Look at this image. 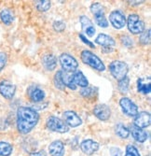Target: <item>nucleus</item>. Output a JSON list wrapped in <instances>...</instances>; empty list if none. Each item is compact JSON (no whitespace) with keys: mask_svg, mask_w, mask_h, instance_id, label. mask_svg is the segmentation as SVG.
I'll use <instances>...</instances> for the list:
<instances>
[{"mask_svg":"<svg viewBox=\"0 0 151 156\" xmlns=\"http://www.w3.org/2000/svg\"><path fill=\"white\" fill-rule=\"evenodd\" d=\"M49 151L51 156H63L64 155V146L61 140H55L50 145Z\"/></svg>","mask_w":151,"mask_h":156,"instance_id":"nucleus-19","label":"nucleus"},{"mask_svg":"<svg viewBox=\"0 0 151 156\" xmlns=\"http://www.w3.org/2000/svg\"><path fill=\"white\" fill-rule=\"evenodd\" d=\"M93 94L92 92V89L91 88H89V87H85V88H82L81 91H80V94L84 97H90L91 94Z\"/></svg>","mask_w":151,"mask_h":156,"instance_id":"nucleus-35","label":"nucleus"},{"mask_svg":"<svg viewBox=\"0 0 151 156\" xmlns=\"http://www.w3.org/2000/svg\"><path fill=\"white\" fill-rule=\"evenodd\" d=\"M130 133H132V137L137 141V142H145V141L147 139V134L145 130L139 128L135 125H131L130 127Z\"/></svg>","mask_w":151,"mask_h":156,"instance_id":"nucleus-18","label":"nucleus"},{"mask_svg":"<svg viewBox=\"0 0 151 156\" xmlns=\"http://www.w3.org/2000/svg\"><path fill=\"white\" fill-rule=\"evenodd\" d=\"M109 71H110L111 75L116 80H120L127 77V74L129 72V67L125 62L117 60V61H113L109 65Z\"/></svg>","mask_w":151,"mask_h":156,"instance_id":"nucleus-3","label":"nucleus"},{"mask_svg":"<svg viewBox=\"0 0 151 156\" xmlns=\"http://www.w3.org/2000/svg\"><path fill=\"white\" fill-rule=\"evenodd\" d=\"M95 43H97L104 48H112L116 45L114 38L106 34H99L95 39Z\"/></svg>","mask_w":151,"mask_h":156,"instance_id":"nucleus-17","label":"nucleus"},{"mask_svg":"<svg viewBox=\"0 0 151 156\" xmlns=\"http://www.w3.org/2000/svg\"><path fill=\"white\" fill-rule=\"evenodd\" d=\"M137 90L139 93H143L145 94H149L151 91V85L150 83H144L142 79H139L137 81Z\"/></svg>","mask_w":151,"mask_h":156,"instance_id":"nucleus-26","label":"nucleus"},{"mask_svg":"<svg viewBox=\"0 0 151 156\" xmlns=\"http://www.w3.org/2000/svg\"><path fill=\"white\" fill-rule=\"evenodd\" d=\"M53 82H54V85H55V87L57 89H59L61 91H64L65 86H64L63 81V77H62V71H61V70L57 71L56 74L54 75Z\"/></svg>","mask_w":151,"mask_h":156,"instance_id":"nucleus-25","label":"nucleus"},{"mask_svg":"<svg viewBox=\"0 0 151 156\" xmlns=\"http://www.w3.org/2000/svg\"><path fill=\"white\" fill-rule=\"evenodd\" d=\"M36 8L39 11H48L50 8V1L48 0H40V1H36Z\"/></svg>","mask_w":151,"mask_h":156,"instance_id":"nucleus-29","label":"nucleus"},{"mask_svg":"<svg viewBox=\"0 0 151 156\" xmlns=\"http://www.w3.org/2000/svg\"><path fill=\"white\" fill-rule=\"evenodd\" d=\"M63 122L70 127H77L82 123L81 118L76 112L71 110L64 111L63 114Z\"/></svg>","mask_w":151,"mask_h":156,"instance_id":"nucleus-12","label":"nucleus"},{"mask_svg":"<svg viewBox=\"0 0 151 156\" xmlns=\"http://www.w3.org/2000/svg\"><path fill=\"white\" fill-rule=\"evenodd\" d=\"M132 5H134V4H136V5H138V4H141V3H143L144 1H129Z\"/></svg>","mask_w":151,"mask_h":156,"instance_id":"nucleus-39","label":"nucleus"},{"mask_svg":"<svg viewBox=\"0 0 151 156\" xmlns=\"http://www.w3.org/2000/svg\"><path fill=\"white\" fill-rule=\"evenodd\" d=\"M47 127L56 133L60 134H64L69 131V126H68L63 120L60 118H57L55 116H50L47 120Z\"/></svg>","mask_w":151,"mask_h":156,"instance_id":"nucleus-6","label":"nucleus"},{"mask_svg":"<svg viewBox=\"0 0 151 156\" xmlns=\"http://www.w3.org/2000/svg\"><path fill=\"white\" fill-rule=\"evenodd\" d=\"M53 28L57 32H63L65 29V23L61 21H55L53 23Z\"/></svg>","mask_w":151,"mask_h":156,"instance_id":"nucleus-33","label":"nucleus"},{"mask_svg":"<svg viewBox=\"0 0 151 156\" xmlns=\"http://www.w3.org/2000/svg\"><path fill=\"white\" fill-rule=\"evenodd\" d=\"M62 77H63V81L65 87H68L71 90H76L77 86L74 82V75L72 72L62 71Z\"/></svg>","mask_w":151,"mask_h":156,"instance_id":"nucleus-21","label":"nucleus"},{"mask_svg":"<svg viewBox=\"0 0 151 156\" xmlns=\"http://www.w3.org/2000/svg\"><path fill=\"white\" fill-rule=\"evenodd\" d=\"M141 44L143 45H147L150 43V29H147L146 31H144L141 33L140 38H139Z\"/></svg>","mask_w":151,"mask_h":156,"instance_id":"nucleus-30","label":"nucleus"},{"mask_svg":"<svg viewBox=\"0 0 151 156\" xmlns=\"http://www.w3.org/2000/svg\"><path fill=\"white\" fill-rule=\"evenodd\" d=\"M39 121V115L32 108L20 107L17 110V129L22 134L30 133Z\"/></svg>","mask_w":151,"mask_h":156,"instance_id":"nucleus-1","label":"nucleus"},{"mask_svg":"<svg viewBox=\"0 0 151 156\" xmlns=\"http://www.w3.org/2000/svg\"><path fill=\"white\" fill-rule=\"evenodd\" d=\"M0 19L6 25H10L14 21V15L10 9H4L0 11Z\"/></svg>","mask_w":151,"mask_h":156,"instance_id":"nucleus-22","label":"nucleus"},{"mask_svg":"<svg viewBox=\"0 0 151 156\" xmlns=\"http://www.w3.org/2000/svg\"><path fill=\"white\" fill-rule=\"evenodd\" d=\"M80 23H81V27H82V30L83 32L90 37H93L95 34V27L92 23V22L91 21L90 18H88L87 16H81L79 18Z\"/></svg>","mask_w":151,"mask_h":156,"instance_id":"nucleus-15","label":"nucleus"},{"mask_svg":"<svg viewBox=\"0 0 151 156\" xmlns=\"http://www.w3.org/2000/svg\"><path fill=\"white\" fill-rule=\"evenodd\" d=\"M119 105L122 111L130 117H134L138 113V108L128 97H122L119 100Z\"/></svg>","mask_w":151,"mask_h":156,"instance_id":"nucleus-9","label":"nucleus"},{"mask_svg":"<svg viewBox=\"0 0 151 156\" xmlns=\"http://www.w3.org/2000/svg\"><path fill=\"white\" fill-rule=\"evenodd\" d=\"M80 56H81L82 62L90 66L91 67L98 70V71H105V66L103 63V61L93 52L84 50V51H82Z\"/></svg>","mask_w":151,"mask_h":156,"instance_id":"nucleus-2","label":"nucleus"},{"mask_svg":"<svg viewBox=\"0 0 151 156\" xmlns=\"http://www.w3.org/2000/svg\"><path fill=\"white\" fill-rule=\"evenodd\" d=\"M109 22L116 29H121L126 25V17L121 10L116 9L109 14Z\"/></svg>","mask_w":151,"mask_h":156,"instance_id":"nucleus-8","label":"nucleus"},{"mask_svg":"<svg viewBox=\"0 0 151 156\" xmlns=\"http://www.w3.org/2000/svg\"><path fill=\"white\" fill-rule=\"evenodd\" d=\"M120 41H121L122 45H124L127 48H132L133 46V40L129 36H126V35L122 36L120 37Z\"/></svg>","mask_w":151,"mask_h":156,"instance_id":"nucleus-32","label":"nucleus"},{"mask_svg":"<svg viewBox=\"0 0 151 156\" xmlns=\"http://www.w3.org/2000/svg\"><path fill=\"white\" fill-rule=\"evenodd\" d=\"M16 92L15 84L9 80H2L0 82V94L6 99H12Z\"/></svg>","mask_w":151,"mask_h":156,"instance_id":"nucleus-10","label":"nucleus"},{"mask_svg":"<svg viewBox=\"0 0 151 156\" xmlns=\"http://www.w3.org/2000/svg\"><path fill=\"white\" fill-rule=\"evenodd\" d=\"M150 122H151V117H150L149 112L142 111V112L137 113V115L135 116V119H134L133 125L142 129V128H146V127L149 126Z\"/></svg>","mask_w":151,"mask_h":156,"instance_id":"nucleus-13","label":"nucleus"},{"mask_svg":"<svg viewBox=\"0 0 151 156\" xmlns=\"http://www.w3.org/2000/svg\"><path fill=\"white\" fill-rule=\"evenodd\" d=\"M79 37H80V39L84 42L85 44H87L88 46H90L91 48H94V44L92 43V42H91L90 40H88L87 39V37L83 35V34H79Z\"/></svg>","mask_w":151,"mask_h":156,"instance_id":"nucleus-36","label":"nucleus"},{"mask_svg":"<svg viewBox=\"0 0 151 156\" xmlns=\"http://www.w3.org/2000/svg\"><path fill=\"white\" fill-rule=\"evenodd\" d=\"M116 134L121 138H127L130 136V131L124 124L118 123L116 126Z\"/></svg>","mask_w":151,"mask_h":156,"instance_id":"nucleus-24","label":"nucleus"},{"mask_svg":"<svg viewBox=\"0 0 151 156\" xmlns=\"http://www.w3.org/2000/svg\"><path fill=\"white\" fill-rule=\"evenodd\" d=\"M125 156H141L138 150H137L136 147L132 146V145H128L126 147V153Z\"/></svg>","mask_w":151,"mask_h":156,"instance_id":"nucleus-31","label":"nucleus"},{"mask_svg":"<svg viewBox=\"0 0 151 156\" xmlns=\"http://www.w3.org/2000/svg\"><path fill=\"white\" fill-rule=\"evenodd\" d=\"M80 149L85 154L91 155L96 152L99 149V143L92 139H86L80 143Z\"/></svg>","mask_w":151,"mask_h":156,"instance_id":"nucleus-14","label":"nucleus"},{"mask_svg":"<svg viewBox=\"0 0 151 156\" xmlns=\"http://www.w3.org/2000/svg\"><path fill=\"white\" fill-rule=\"evenodd\" d=\"M91 11L93 14L95 18V23L101 27H107L108 26V21L105 17V7L100 3H93L91 6Z\"/></svg>","mask_w":151,"mask_h":156,"instance_id":"nucleus-4","label":"nucleus"},{"mask_svg":"<svg viewBox=\"0 0 151 156\" xmlns=\"http://www.w3.org/2000/svg\"><path fill=\"white\" fill-rule=\"evenodd\" d=\"M74 82H75V85H78V86L82 87V88H85V87H88V84H89V81L87 80V78L84 76V74L82 73L81 71H77L75 72L74 74Z\"/></svg>","mask_w":151,"mask_h":156,"instance_id":"nucleus-23","label":"nucleus"},{"mask_svg":"<svg viewBox=\"0 0 151 156\" xmlns=\"http://www.w3.org/2000/svg\"><path fill=\"white\" fill-rule=\"evenodd\" d=\"M93 114L101 121H107L111 117V109L105 104H99L94 107Z\"/></svg>","mask_w":151,"mask_h":156,"instance_id":"nucleus-11","label":"nucleus"},{"mask_svg":"<svg viewBox=\"0 0 151 156\" xmlns=\"http://www.w3.org/2000/svg\"><path fill=\"white\" fill-rule=\"evenodd\" d=\"M59 61L65 72H74L78 66L77 61L68 53H62L59 57Z\"/></svg>","mask_w":151,"mask_h":156,"instance_id":"nucleus-7","label":"nucleus"},{"mask_svg":"<svg viewBox=\"0 0 151 156\" xmlns=\"http://www.w3.org/2000/svg\"><path fill=\"white\" fill-rule=\"evenodd\" d=\"M127 25H128L130 32H132L134 35L143 33L146 28L144 21L137 15V14H131L128 17Z\"/></svg>","mask_w":151,"mask_h":156,"instance_id":"nucleus-5","label":"nucleus"},{"mask_svg":"<svg viewBox=\"0 0 151 156\" xmlns=\"http://www.w3.org/2000/svg\"><path fill=\"white\" fill-rule=\"evenodd\" d=\"M12 146L8 142H0V156H9L12 153Z\"/></svg>","mask_w":151,"mask_h":156,"instance_id":"nucleus-27","label":"nucleus"},{"mask_svg":"<svg viewBox=\"0 0 151 156\" xmlns=\"http://www.w3.org/2000/svg\"><path fill=\"white\" fill-rule=\"evenodd\" d=\"M110 153H111L112 156H122L121 151L118 148H116V147H113V148L110 149Z\"/></svg>","mask_w":151,"mask_h":156,"instance_id":"nucleus-37","label":"nucleus"},{"mask_svg":"<svg viewBox=\"0 0 151 156\" xmlns=\"http://www.w3.org/2000/svg\"><path fill=\"white\" fill-rule=\"evenodd\" d=\"M129 83H130V80L128 77H125L124 79H122L120 80H118V90L120 93L122 94H126L128 93V90H129Z\"/></svg>","mask_w":151,"mask_h":156,"instance_id":"nucleus-28","label":"nucleus"},{"mask_svg":"<svg viewBox=\"0 0 151 156\" xmlns=\"http://www.w3.org/2000/svg\"><path fill=\"white\" fill-rule=\"evenodd\" d=\"M27 94H28L29 98L35 103L43 101V99L45 98V92L37 86L29 87L28 91H27Z\"/></svg>","mask_w":151,"mask_h":156,"instance_id":"nucleus-16","label":"nucleus"},{"mask_svg":"<svg viewBox=\"0 0 151 156\" xmlns=\"http://www.w3.org/2000/svg\"><path fill=\"white\" fill-rule=\"evenodd\" d=\"M30 156H47V155L43 151H36V152H32L30 154Z\"/></svg>","mask_w":151,"mask_h":156,"instance_id":"nucleus-38","label":"nucleus"},{"mask_svg":"<svg viewBox=\"0 0 151 156\" xmlns=\"http://www.w3.org/2000/svg\"><path fill=\"white\" fill-rule=\"evenodd\" d=\"M42 65L47 70L52 71L57 66V59L53 54H45L42 57Z\"/></svg>","mask_w":151,"mask_h":156,"instance_id":"nucleus-20","label":"nucleus"},{"mask_svg":"<svg viewBox=\"0 0 151 156\" xmlns=\"http://www.w3.org/2000/svg\"><path fill=\"white\" fill-rule=\"evenodd\" d=\"M8 61V56L5 52H0V71L5 67Z\"/></svg>","mask_w":151,"mask_h":156,"instance_id":"nucleus-34","label":"nucleus"}]
</instances>
